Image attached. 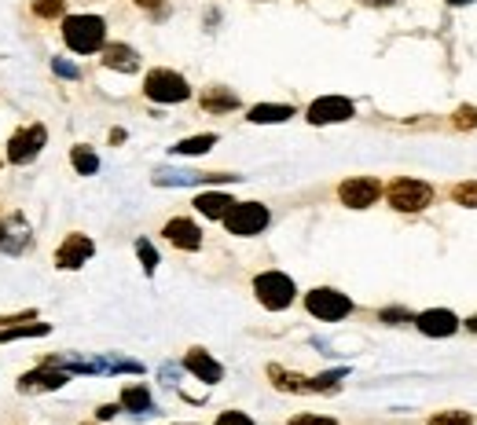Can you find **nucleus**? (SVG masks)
I'll return each instance as SVG.
<instances>
[{"label": "nucleus", "instance_id": "obj_21", "mask_svg": "<svg viewBox=\"0 0 477 425\" xmlns=\"http://www.w3.org/2000/svg\"><path fill=\"white\" fill-rule=\"evenodd\" d=\"M269 378H272V385L279 389V392H312V385H309V378H301V375H294V370H283V367H269Z\"/></svg>", "mask_w": 477, "mask_h": 425}, {"label": "nucleus", "instance_id": "obj_31", "mask_svg": "<svg viewBox=\"0 0 477 425\" xmlns=\"http://www.w3.org/2000/svg\"><path fill=\"white\" fill-rule=\"evenodd\" d=\"M214 425H257V421L250 414H243V411H221Z\"/></svg>", "mask_w": 477, "mask_h": 425}, {"label": "nucleus", "instance_id": "obj_8", "mask_svg": "<svg viewBox=\"0 0 477 425\" xmlns=\"http://www.w3.org/2000/svg\"><path fill=\"white\" fill-rule=\"evenodd\" d=\"M92 253H96V243H92V238L82 235V231H74V235L63 238L59 250H56V268H63V272H77V268H85V264L92 260Z\"/></svg>", "mask_w": 477, "mask_h": 425}, {"label": "nucleus", "instance_id": "obj_17", "mask_svg": "<svg viewBox=\"0 0 477 425\" xmlns=\"http://www.w3.org/2000/svg\"><path fill=\"white\" fill-rule=\"evenodd\" d=\"M294 118V106H286V103H257L250 106V121L254 125H283Z\"/></svg>", "mask_w": 477, "mask_h": 425}, {"label": "nucleus", "instance_id": "obj_26", "mask_svg": "<svg viewBox=\"0 0 477 425\" xmlns=\"http://www.w3.org/2000/svg\"><path fill=\"white\" fill-rule=\"evenodd\" d=\"M66 12V0H34V15L37 19H59Z\"/></svg>", "mask_w": 477, "mask_h": 425}, {"label": "nucleus", "instance_id": "obj_34", "mask_svg": "<svg viewBox=\"0 0 477 425\" xmlns=\"http://www.w3.org/2000/svg\"><path fill=\"white\" fill-rule=\"evenodd\" d=\"M382 319L396 327V323H411L415 315H411V312H404V308H386V312H382Z\"/></svg>", "mask_w": 477, "mask_h": 425}, {"label": "nucleus", "instance_id": "obj_4", "mask_svg": "<svg viewBox=\"0 0 477 425\" xmlns=\"http://www.w3.org/2000/svg\"><path fill=\"white\" fill-rule=\"evenodd\" d=\"M305 308H309V315L324 319V323H338V319H346L353 312V301H349V294H341V290L316 286L305 294Z\"/></svg>", "mask_w": 477, "mask_h": 425}, {"label": "nucleus", "instance_id": "obj_18", "mask_svg": "<svg viewBox=\"0 0 477 425\" xmlns=\"http://www.w3.org/2000/svg\"><path fill=\"white\" fill-rule=\"evenodd\" d=\"M121 411H132V414H154V400L144 385H125L121 389Z\"/></svg>", "mask_w": 477, "mask_h": 425}, {"label": "nucleus", "instance_id": "obj_40", "mask_svg": "<svg viewBox=\"0 0 477 425\" xmlns=\"http://www.w3.org/2000/svg\"><path fill=\"white\" fill-rule=\"evenodd\" d=\"M4 235H8V228H4V217H0V243H4Z\"/></svg>", "mask_w": 477, "mask_h": 425}, {"label": "nucleus", "instance_id": "obj_27", "mask_svg": "<svg viewBox=\"0 0 477 425\" xmlns=\"http://www.w3.org/2000/svg\"><path fill=\"white\" fill-rule=\"evenodd\" d=\"M452 202L456 205H466V209H477V183H456V188H452Z\"/></svg>", "mask_w": 477, "mask_h": 425}, {"label": "nucleus", "instance_id": "obj_9", "mask_svg": "<svg viewBox=\"0 0 477 425\" xmlns=\"http://www.w3.org/2000/svg\"><path fill=\"white\" fill-rule=\"evenodd\" d=\"M338 198H341V205H349V209H367V205H375L382 198V183L375 176H349L338 188Z\"/></svg>", "mask_w": 477, "mask_h": 425}, {"label": "nucleus", "instance_id": "obj_19", "mask_svg": "<svg viewBox=\"0 0 477 425\" xmlns=\"http://www.w3.org/2000/svg\"><path fill=\"white\" fill-rule=\"evenodd\" d=\"M231 205H235V202H231L228 195H221V191H209V195H199V198H195V209L202 212V217H209V220H224Z\"/></svg>", "mask_w": 477, "mask_h": 425}, {"label": "nucleus", "instance_id": "obj_12", "mask_svg": "<svg viewBox=\"0 0 477 425\" xmlns=\"http://www.w3.org/2000/svg\"><path fill=\"white\" fill-rule=\"evenodd\" d=\"M70 382V375H63V370H51V367H37V370H30V375H22L19 378V392H26V396H37V392H56V389H63Z\"/></svg>", "mask_w": 477, "mask_h": 425}, {"label": "nucleus", "instance_id": "obj_7", "mask_svg": "<svg viewBox=\"0 0 477 425\" xmlns=\"http://www.w3.org/2000/svg\"><path fill=\"white\" fill-rule=\"evenodd\" d=\"M44 143H48V128H44L41 121L19 128L15 136L8 140V162H12V166H30L34 158L44 151Z\"/></svg>", "mask_w": 477, "mask_h": 425}, {"label": "nucleus", "instance_id": "obj_29", "mask_svg": "<svg viewBox=\"0 0 477 425\" xmlns=\"http://www.w3.org/2000/svg\"><path fill=\"white\" fill-rule=\"evenodd\" d=\"M137 253H140L144 272H147V275H154V272H158V253H154V246L147 243V238H140V243H137Z\"/></svg>", "mask_w": 477, "mask_h": 425}, {"label": "nucleus", "instance_id": "obj_30", "mask_svg": "<svg viewBox=\"0 0 477 425\" xmlns=\"http://www.w3.org/2000/svg\"><path fill=\"white\" fill-rule=\"evenodd\" d=\"M51 73H56V77H66V81H77V77H82L77 63H66V59H51Z\"/></svg>", "mask_w": 477, "mask_h": 425}, {"label": "nucleus", "instance_id": "obj_23", "mask_svg": "<svg viewBox=\"0 0 477 425\" xmlns=\"http://www.w3.org/2000/svg\"><path fill=\"white\" fill-rule=\"evenodd\" d=\"M217 143V136L214 132H202V136H188V140H180L176 147H173V154H184V158H195V154H206L209 147Z\"/></svg>", "mask_w": 477, "mask_h": 425}, {"label": "nucleus", "instance_id": "obj_33", "mask_svg": "<svg viewBox=\"0 0 477 425\" xmlns=\"http://www.w3.org/2000/svg\"><path fill=\"white\" fill-rule=\"evenodd\" d=\"M456 125L459 128H473L477 125V111H473V106H459V111H456Z\"/></svg>", "mask_w": 477, "mask_h": 425}, {"label": "nucleus", "instance_id": "obj_32", "mask_svg": "<svg viewBox=\"0 0 477 425\" xmlns=\"http://www.w3.org/2000/svg\"><path fill=\"white\" fill-rule=\"evenodd\" d=\"M286 425H338L334 418H327V414H294Z\"/></svg>", "mask_w": 477, "mask_h": 425}, {"label": "nucleus", "instance_id": "obj_14", "mask_svg": "<svg viewBox=\"0 0 477 425\" xmlns=\"http://www.w3.org/2000/svg\"><path fill=\"white\" fill-rule=\"evenodd\" d=\"M184 367L192 370V375L199 378V382H206V385H217V382H224V367L209 356L206 349H192L188 356H184Z\"/></svg>", "mask_w": 477, "mask_h": 425}, {"label": "nucleus", "instance_id": "obj_6", "mask_svg": "<svg viewBox=\"0 0 477 425\" xmlns=\"http://www.w3.org/2000/svg\"><path fill=\"white\" fill-rule=\"evenodd\" d=\"M269 205H261V202H235L228 209V217H224V228L228 235H238V238H250V235H261L264 228H269Z\"/></svg>", "mask_w": 477, "mask_h": 425}, {"label": "nucleus", "instance_id": "obj_41", "mask_svg": "<svg viewBox=\"0 0 477 425\" xmlns=\"http://www.w3.org/2000/svg\"><path fill=\"white\" fill-rule=\"evenodd\" d=\"M448 4H470V0H448Z\"/></svg>", "mask_w": 477, "mask_h": 425}, {"label": "nucleus", "instance_id": "obj_28", "mask_svg": "<svg viewBox=\"0 0 477 425\" xmlns=\"http://www.w3.org/2000/svg\"><path fill=\"white\" fill-rule=\"evenodd\" d=\"M430 425H473V414L466 411H441L430 418Z\"/></svg>", "mask_w": 477, "mask_h": 425}, {"label": "nucleus", "instance_id": "obj_13", "mask_svg": "<svg viewBox=\"0 0 477 425\" xmlns=\"http://www.w3.org/2000/svg\"><path fill=\"white\" fill-rule=\"evenodd\" d=\"M238 176H217V173H154L158 188H195V183H235Z\"/></svg>", "mask_w": 477, "mask_h": 425}, {"label": "nucleus", "instance_id": "obj_25", "mask_svg": "<svg viewBox=\"0 0 477 425\" xmlns=\"http://www.w3.org/2000/svg\"><path fill=\"white\" fill-rule=\"evenodd\" d=\"M346 375H349V370H346V367H338V370H327V375H320V378H309V385H312V392H331Z\"/></svg>", "mask_w": 477, "mask_h": 425}, {"label": "nucleus", "instance_id": "obj_2", "mask_svg": "<svg viewBox=\"0 0 477 425\" xmlns=\"http://www.w3.org/2000/svg\"><path fill=\"white\" fill-rule=\"evenodd\" d=\"M254 294H257V301L269 312H283V308L294 305L298 286H294V279L283 275V272H261L254 279Z\"/></svg>", "mask_w": 477, "mask_h": 425}, {"label": "nucleus", "instance_id": "obj_24", "mask_svg": "<svg viewBox=\"0 0 477 425\" xmlns=\"http://www.w3.org/2000/svg\"><path fill=\"white\" fill-rule=\"evenodd\" d=\"M70 162H74V169L82 173V176H96V173H99V158H96V151L85 147V143L70 151Z\"/></svg>", "mask_w": 477, "mask_h": 425}, {"label": "nucleus", "instance_id": "obj_5", "mask_svg": "<svg viewBox=\"0 0 477 425\" xmlns=\"http://www.w3.org/2000/svg\"><path fill=\"white\" fill-rule=\"evenodd\" d=\"M144 96L151 103H184L192 99V85L176 70H151L144 77Z\"/></svg>", "mask_w": 477, "mask_h": 425}, {"label": "nucleus", "instance_id": "obj_35", "mask_svg": "<svg viewBox=\"0 0 477 425\" xmlns=\"http://www.w3.org/2000/svg\"><path fill=\"white\" fill-rule=\"evenodd\" d=\"M118 411H121V404H103V407L96 411V418H99V421H107V418H114Z\"/></svg>", "mask_w": 477, "mask_h": 425}, {"label": "nucleus", "instance_id": "obj_11", "mask_svg": "<svg viewBox=\"0 0 477 425\" xmlns=\"http://www.w3.org/2000/svg\"><path fill=\"white\" fill-rule=\"evenodd\" d=\"M411 323L426 334V337H452L459 330V315L456 312H448V308H430V312H422L415 315Z\"/></svg>", "mask_w": 477, "mask_h": 425}, {"label": "nucleus", "instance_id": "obj_3", "mask_svg": "<svg viewBox=\"0 0 477 425\" xmlns=\"http://www.w3.org/2000/svg\"><path fill=\"white\" fill-rule=\"evenodd\" d=\"M386 198H389V205H393L396 212H422L426 205H434V188H430L426 180L401 176V180L389 183Z\"/></svg>", "mask_w": 477, "mask_h": 425}, {"label": "nucleus", "instance_id": "obj_15", "mask_svg": "<svg viewBox=\"0 0 477 425\" xmlns=\"http://www.w3.org/2000/svg\"><path fill=\"white\" fill-rule=\"evenodd\" d=\"M162 235L169 238L176 250H199V246H202V231H199V224L188 220V217H173V220L162 228Z\"/></svg>", "mask_w": 477, "mask_h": 425}, {"label": "nucleus", "instance_id": "obj_37", "mask_svg": "<svg viewBox=\"0 0 477 425\" xmlns=\"http://www.w3.org/2000/svg\"><path fill=\"white\" fill-rule=\"evenodd\" d=\"M162 378L173 385V382H176V367H162Z\"/></svg>", "mask_w": 477, "mask_h": 425}, {"label": "nucleus", "instance_id": "obj_36", "mask_svg": "<svg viewBox=\"0 0 477 425\" xmlns=\"http://www.w3.org/2000/svg\"><path fill=\"white\" fill-rule=\"evenodd\" d=\"M132 4H137V8H147V12H154V8H162L166 0H132Z\"/></svg>", "mask_w": 477, "mask_h": 425}, {"label": "nucleus", "instance_id": "obj_39", "mask_svg": "<svg viewBox=\"0 0 477 425\" xmlns=\"http://www.w3.org/2000/svg\"><path fill=\"white\" fill-rule=\"evenodd\" d=\"M466 330H473V334H477V315H470V319H466Z\"/></svg>", "mask_w": 477, "mask_h": 425}, {"label": "nucleus", "instance_id": "obj_38", "mask_svg": "<svg viewBox=\"0 0 477 425\" xmlns=\"http://www.w3.org/2000/svg\"><path fill=\"white\" fill-rule=\"evenodd\" d=\"M364 4H371V8H389V4H396V0H364Z\"/></svg>", "mask_w": 477, "mask_h": 425}, {"label": "nucleus", "instance_id": "obj_1", "mask_svg": "<svg viewBox=\"0 0 477 425\" xmlns=\"http://www.w3.org/2000/svg\"><path fill=\"white\" fill-rule=\"evenodd\" d=\"M63 44L77 56H92L107 44V22L99 15H70L63 19Z\"/></svg>", "mask_w": 477, "mask_h": 425}, {"label": "nucleus", "instance_id": "obj_16", "mask_svg": "<svg viewBox=\"0 0 477 425\" xmlns=\"http://www.w3.org/2000/svg\"><path fill=\"white\" fill-rule=\"evenodd\" d=\"M99 56H103L99 63L107 70H118V73H137L140 70V56L129 44H103Z\"/></svg>", "mask_w": 477, "mask_h": 425}, {"label": "nucleus", "instance_id": "obj_22", "mask_svg": "<svg viewBox=\"0 0 477 425\" xmlns=\"http://www.w3.org/2000/svg\"><path fill=\"white\" fill-rule=\"evenodd\" d=\"M51 323H26V327H0V344L8 341H26V337H48Z\"/></svg>", "mask_w": 477, "mask_h": 425}, {"label": "nucleus", "instance_id": "obj_10", "mask_svg": "<svg viewBox=\"0 0 477 425\" xmlns=\"http://www.w3.org/2000/svg\"><path fill=\"white\" fill-rule=\"evenodd\" d=\"M356 114V106H353V99H346V96H320L312 106H309V121L312 125H341V121H349Z\"/></svg>", "mask_w": 477, "mask_h": 425}, {"label": "nucleus", "instance_id": "obj_20", "mask_svg": "<svg viewBox=\"0 0 477 425\" xmlns=\"http://www.w3.org/2000/svg\"><path fill=\"white\" fill-rule=\"evenodd\" d=\"M235 106H238V96L231 89H206L202 92V111H209V114H228Z\"/></svg>", "mask_w": 477, "mask_h": 425}]
</instances>
